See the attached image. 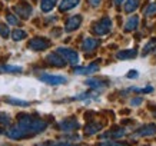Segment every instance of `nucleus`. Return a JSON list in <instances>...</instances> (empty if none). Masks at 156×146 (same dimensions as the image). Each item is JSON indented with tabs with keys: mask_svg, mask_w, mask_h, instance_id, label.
Instances as JSON below:
<instances>
[{
	"mask_svg": "<svg viewBox=\"0 0 156 146\" xmlns=\"http://www.w3.org/2000/svg\"><path fill=\"white\" fill-rule=\"evenodd\" d=\"M46 127H48V122L44 119L36 118L33 115H19L17 125L6 130V136L13 141H19V139L39 135L43 130H46Z\"/></svg>",
	"mask_w": 156,
	"mask_h": 146,
	"instance_id": "nucleus-1",
	"label": "nucleus"
},
{
	"mask_svg": "<svg viewBox=\"0 0 156 146\" xmlns=\"http://www.w3.org/2000/svg\"><path fill=\"white\" fill-rule=\"evenodd\" d=\"M39 79L42 80L43 83L50 85V86H59V85H63V83L67 82L66 76L52 75V73H40V75H39Z\"/></svg>",
	"mask_w": 156,
	"mask_h": 146,
	"instance_id": "nucleus-2",
	"label": "nucleus"
},
{
	"mask_svg": "<svg viewBox=\"0 0 156 146\" xmlns=\"http://www.w3.org/2000/svg\"><path fill=\"white\" fill-rule=\"evenodd\" d=\"M92 30L98 36H105V34H108L112 30V20L109 19V17H103V19H100L99 22H96L92 26Z\"/></svg>",
	"mask_w": 156,
	"mask_h": 146,
	"instance_id": "nucleus-3",
	"label": "nucleus"
},
{
	"mask_svg": "<svg viewBox=\"0 0 156 146\" xmlns=\"http://www.w3.org/2000/svg\"><path fill=\"white\" fill-rule=\"evenodd\" d=\"M66 62H69L70 65H77L79 63V55L73 50V49H67V47H59L57 52Z\"/></svg>",
	"mask_w": 156,
	"mask_h": 146,
	"instance_id": "nucleus-4",
	"label": "nucleus"
},
{
	"mask_svg": "<svg viewBox=\"0 0 156 146\" xmlns=\"http://www.w3.org/2000/svg\"><path fill=\"white\" fill-rule=\"evenodd\" d=\"M49 46H50V42L44 37H33L27 45V47L30 49V50H33V52H42V50H46Z\"/></svg>",
	"mask_w": 156,
	"mask_h": 146,
	"instance_id": "nucleus-5",
	"label": "nucleus"
},
{
	"mask_svg": "<svg viewBox=\"0 0 156 146\" xmlns=\"http://www.w3.org/2000/svg\"><path fill=\"white\" fill-rule=\"evenodd\" d=\"M79 126H80V123L77 122L75 118L63 119L62 122H59V127L63 132H75L76 129H79Z\"/></svg>",
	"mask_w": 156,
	"mask_h": 146,
	"instance_id": "nucleus-6",
	"label": "nucleus"
},
{
	"mask_svg": "<svg viewBox=\"0 0 156 146\" xmlns=\"http://www.w3.org/2000/svg\"><path fill=\"white\" fill-rule=\"evenodd\" d=\"M82 16L80 14H76V16H72L70 19H67L66 24H65V32L70 33V32H75L76 29H79V26L82 24Z\"/></svg>",
	"mask_w": 156,
	"mask_h": 146,
	"instance_id": "nucleus-7",
	"label": "nucleus"
},
{
	"mask_svg": "<svg viewBox=\"0 0 156 146\" xmlns=\"http://www.w3.org/2000/svg\"><path fill=\"white\" fill-rule=\"evenodd\" d=\"M153 135H156V125H153V123H149V125L139 127L135 132V136L137 137H146V136H153Z\"/></svg>",
	"mask_w": 156,
	"mask_h": 146,
	"instance_id": "nucleus-8",
	"label": "nucleus"
},
{
	"mask_svg": "<svg viewBox=\"0 0 156 146\" xmlns=\"http://www.w3.org/2000/svg\"><path fill=\"white\" fill-rule=\"evenodd\" d=\"M46 60H48L50 65H53V66H56V67H65L66 66V60H65L59 53H49L48 57H46Z\"/></svg>",
	"mask_w": 156,
	"mask_h": 146,
	"instance_id": "nucleus-9",
	"label": "nucleus"
},
{
	"mask_svg": "<svg viewBox=\"0 0 156 146\" xmlns=\"http://www.w3.org/2000/svg\"><path fill=\"white\" fill-rule=\"evenodd\" d=\"M14 12H16L17 16L23 17V19H27L29 16L32 14V7L27 3H20V5L14 6Z\"/></svg>",
	"mask_w": 156,
	"mask_h": 146,
	"instance_id": "nucleus-10",
	"label": "nucleus"
},
{
	"mask_svg": "<svg viewBox=\"0 0 156 146\" xmlns=\"http://www.w3.org/2000/svg\"><path fill=\"white\" fill-rule=\"evenodd\" d=\"M137 56L136 49H126V50H120L116 53V59L119 60H128V59H133Z\"/></svg>",
	"mask_w": 156,
	"mask_h": 146,
	"instance_id": "nucleus-11",
	"label": "nucleus"
},
{
	"mask_svg": "<svg viewBox=\"0 0 156 146\" xmlns=\"http://www.w3.org/2000/svg\"><path fill=\"white\" fill-rule=\"evenodd\" d=\"M99 46V40L98 39H92V37H86L82 43V49L85 50V52H92V50H95L96 47Z\"/></svg>",
	"mask_w": 156,
	"mask_h": 146,
	"instance_id": "nucleus-12",
	"label": "nucleus"
},
{
	"mask_svg": "<svg viewBox=\"0 0 156 146\" xmlns=\"http://www.w3.org/2000/svg\"><path fill=\"white\" fill-rule=\"evenodd\" d=\"M99 70V65H89L86 67H76L75 69V75H92V73H96Z\"/></svg>",
	"mask_w": 156,
	"mask_h": 146,
	"instance_id": "nucleus-13",
	"label": "nucleus"
},
{
	"mask_svg": "<svg viewBox=\"0 0 156 146\" xmlns=\"http://www.w3.org/2000/svg\"><path fill=\"white\" fill-rule=\"evenodd\" d=\"M86 85L89 86V87H92V89H95V90H102L108 86V82L100 80V79H87L86 80Z\"/></svg>",
	"mask_w": 156,
	"mask_h": 146,
	"instance_id": "nucleus-14",
	"label": "nucleus"
},
{
	"mask_svg": "<svg viewBox=\"0 0 156 146\" xmlns=\"http://www.w3.org/2000/svg\"><path fill=\"white\" fill-rule=\"evenodd\" d=\"M137 24H139V17H137V16L129 17L128 22L125 23V32H126V33H130V32H133V30H136Z\"/></svg>",
	"mask_w": 156,
	"mask_h": 146,
	"instance_id": "nucleus-15",
	"label": "nucleus"
},
{
	"mask_svg": "<svg viewBox=\"0 0 156 146\" xmlns=\"http://www.w3.org/2000/svg\"><path fill=\"white\" fill-rule=\"evenodd\" d=\"M80 0H62L60 5H59V9L60 12H67V10H72L75 9L76 6L79 5Z\"/></svg>",
	"mask_w": 156,
	"mask_h": 146,
	"instance_id": "nucleus-16",
	"label": "nucleus"
},
{
	"mask_svg": "<svg viewBox=\"0 0 156 146\" xmlns=\"http://www.w3.org/2000/svg\"><path fill=\"white\" fill-rule=\"evenodd\" d=\"M126 135V130L125 129H112V130H109L103 135V137H109V139H120Z\"/></svg>",
	"mask_w": 156,
	"mask_h": 146,
	"instance_id": "nucleus-17",
	"label": "nucleus"
},
{
	"mask_svg": "<svg viewBox=\"0 0 156 146\" xmlns=\"http://www.w3.org/2000/svg\"><path fill=\"white\" fill-rule=\"evenodd\" d=\"M100 130H102V125L98 122L89 123V125H86V127H85L86 135H95V133L100 132Z\"/></svg>",
	"mask_w": 156,
	"mask_h": 146,
	"instance_id": "nucleus-18",
	"label": "nucleus"
},
{
	"mask_svg": "<svg viewBox=\"0 0 156 146\" xmlns=\"http://www.w3.org/2000/svg\"><path fill=\"white\" fill-rule=\"evenodd\" d=\"M56 3L57 0H40V9H42V12L48 13L56 6Z\"/></svg>",
	"mask_w": 156,
	"mask_h": 146,
	"instance_id": "nucleus-19",
	"label": "nucleus"
},
{
	"mask_svg": "<svg viewBox=\"0 0 156 146\" xmlns=\"http://www.w3.org/2000/svg\"><path fill=\"white\" fill-rule=\"evenodd\" d=\"M156 52V40L155 39H152L149 42L146 43V46L143 47L142 50V56H147V55H151V53Z\"/></svg>",
	"mask_w": 156,
	"mask_h": 146,
	"instance_id": "nucleus-20",
	"label": "nucleus"
},
{
	"mask_svg": "<svg viewBox=\"0 0 156 146\" xmlns=\"http://www.w3.org/2000/svg\"><path fill=\"white\" fill-rule=\"evenodd\" d=\"M139 7V0H128L125 5V12L126 13H132Z\"/></svg>",
	"mask_w": 156,
	"mask_h": 146,
	"instance_id": "nucleus-21",
	"label": "nucleus"
},
{
	"mask_svg": "<svg viewBox=\"0 0 156 146\" xmlns=\"http://www.w3.org/2000/svg\"><path fill=\"white\" fill-rule=\"evenodd\" d=\"M26 36H27V33L24 30H20V29H16V30L12 32V39H13L14 42H20V40L26 39Z\"/></svg>",
	"mask_w": 156,
	"mask_h": 146,
	"instance_id": "nucleus-22",
	"label": "nucleus"
},
{
	"mask_svg": "<svg viewBox=\"0 0 156 146\" xmlns=\"http://www.w3.org/2000/svg\"><path fill=\"white\" fill-rule=\"evenodd\" d=\"M36 146H77V145H72V143H67V142H43V143H39Z\"/></svg>",
	"mask_w": 156,
	"mask_h": 146,
	"instance_id": "nucleus-23",
	"label": "nucleus"
},
{
	"mask_svg": "<svg viewBox=\"0 0 156 146\" xmlns=\"http://www.w3.org/2000/svg\"><path fill=\"white\" fill-rule=\"evenodd\" d=\"M6 102L10 105H19V106H27L29 105L27 100H20V99H16V98H7Z\"/></svg>",
	"mask_w": 156,
	"mask_h": 146,
	"instance_id": "nucleus-24",
	"label": "nucleus"
},
{
	"mask_svg": "<svg viewBox=\"0 0 156 146\" xmlns=\"http://www.w3.org/2000/svg\"><path fill=\"white\" fill-rule=\"evenodd\" d=\"M0 72H22V66H12V65L0 66Z\"/></svg>",
	"mask_w": 156,
	"mask_h": 146,
	"instance_id": "nucleus-25",
	"label": "nucleus"
},
{
	"mask_svg": "<svg viewBox=\"0 0 156 146\" xmlns=\"http://www.w3.org/2000/svg\"><path fill=\"white\" fill-rule=\"evenodd\" d=\"M130 92H140V93H149V92H152L153 90V87L152 86H147V87H130Z\"/></svg>",
	"mask_w": 156,
	"mask_h": 146,
	"instance_id": "nucleus-26",
	"label": "nucleus"
},
{
	"mask_svg": "<svg viewBox=\"0 0 156 146\" xmlns=\"http://www.w3.org/2000/svg\"><path fill=\"white\" fill-rule=\"evenodd\" d=\"M6 19H7V22H9L10 24H13V26H17L19 24V19H17V16H14V14L9 13L7 16H6Z\"/></svg>",
	"mask_w": 156,
	"mask_h": 146,
	"instance_id": "nucleus-27",
	"label": "nucleus"
},
{
	"mask_svg": "<svg viewBox=\"0 0 156 146\" xmlns=\"http://www.w3.org/2000/svg\"><path fill=\"white\" fill-rule=\"evenodd\" d=\"M99 146H126L120 143V142H113V141H106V142H100Z\"/></svg>",
	"mask_w": 156,
	"mask_h": 146,
	"instance_id": "nucleus-28",
	"label": "nucleus"
},
{
	"mask_svg": "<svg viewBox=\"0 0 156 146\" xmlns=\"http://www.w3.org/2000/svg\"><path fill=\"white\" fill-rule=\"evenodd\" d=\"M9 34H10V30H9V27L7 26H0V36L3 39H6V37H9Z\"/></svg>",
	"mask_w": 156,
	"mask_h": 146,
	"instance_id": "nucleus-29",
	"label": "nucleus"
},
{
	"mask_svg": "<svg viewBox=\"0 0 156 146\" xmlns=\"http://www.w3.org/2000/svg\"><path fill=\"white\" fill-rule=\"evenodd\" d=\"M145 13H146V16H151L152 13H156V3H152V5L146 9V12H145Z\"/></svg>",
	"mask_w": 156,
	"mask_h": 146,
	"instance_id": "nucleus-30",
	"label": "nucleus"
},
{
	"mask_svg": "<svg viewBox=\"0 0 156 146\" xmlns=\"http://www.w3.org/2000/svg\"><path fill=\"white\" fill-rule=\"evenodd\" d=\"M143 102V98H135V99L130 100V106L132 108H135V106H139V105Z\"/></svg>",
	"mask_w": 156,
	"mask_h": 146,
	"instance_id": "nucleus-31",
	"label": "nucleus"
},
{
	"mask_svg": "<svg viewBox=\"0 0 156 146\" xmlns=\"http://www.w3.org/2000/svg\"><path fill=\"white\" fill-rule=\"evenodd\" d=\"M126 77H128V79H136V77H139V72L137 70H130L128 75H126Z\"/></svg>",
	"mask_w": 156,
	"mask_h": 146,
	"instance_id": "nucleus-32",
	"label": "nucleus"
},
{
	"mask_svg": "<svg viewBox=\"0 0 156 146\" xmlns=\"http://www.w3.org/2000/svg\"><path fill=\"white\" fill-rule=\"evenodd\" d=\"M0 123H3V125H9L10 123V119L7 115H0Z\"/></svg>",
	"mask_w": 156,
	"mask_h": 146,
	"instance_id": "nucleus-33",
	"label": "nucleus"
},
{
	"mask_svg": "<svg viewBox=\"0 0 156 146\" xmlns=\"http://www.w3.org/2000/svg\"><path fill=\"white\" fill-rule=\"evenodd\" d=\"M100 2H102V0H90V5L95 6V7H96V6L100 5Z\"/></svg>",
	"mask_w": 156,
	"mask_h": 146,
	"instance_id": "nucleus-34",
	"label": "nucleus"
},
{
	"mask_svg": "<svg viewBox=\"0 0 156 146\" xmlns=\"http://www.w3.org/2000/svg\"><path fill=\"white\" fill-rule=\"evenodd\" d=\"M115 2H116V3H118V5H120V3H122L123 0H115Z\"/></svg>",
	"mask_w": 156,
	"mask_h": 146,
	"instance_id": "nucleus-35",
	"label": "nucleus"
}]
</instances>
